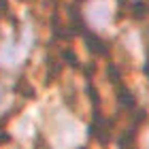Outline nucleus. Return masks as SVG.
Returning <instances> with one entry per match:
<instances>
[{
  "label": "nucleus",
  "instance_id": "obj_1",
  "mask_svg": "<svg viewBox=\"0 0 149 149\" xmlns=\"http://www.w3.org/2000/svg\"><path fill=\"white\" fill-rule=\"evenodd\" d=\"M83 38H85V43H87V47H90V51L94 53V56H100V58H102V56H109L111 45L107 43L102 36H98V34H94V32L85 30V32H83Z\"/></svg>",
  "mask_w": 149,
  "mask_h": 149
},
{
  "label": "nucleus",
  "instance_id": "obj_2",
  "mask_svg": "<svg viewBox=\"0 0 149 149\" xmlns=\"http://www.w3.org/2000/svg\"><path fill=\"white\" fill-rule=\"evenodd\" d=\"M136 124H132L128 130L119 136V141H117V145H119V149H136Z\"/></svg>",
  "mask_w": 149,
  "mask_h": 149
},
{
  "label": "nucleus",
  "instance_id": "obj_3",
  "mask_svg": "<svg viewBox=\"0 0 149 149\" xmlns=\"http://www.w3.org/2000/svg\"><path fill=\"white\" fill-rule=\"evenodd\" d=\"M92 17H94V22L96 24H104L107 19H109V11H107V4H96V9H94V13H92Z\"/></svg>",
  "mask_w": 149,
  "mask_h": 149
},
{
  "label": "nucleus",
  "instance_id": "obj_4",
  "mask_svg": "<svg viewBox=\"0 0 149 149\" xmlns=\"http://www.w3.org/2000/svg\"><path fill=\"white\" fill-rule=\"evenodd\" d=\"M77 2H83V0H77Z\"/></svg>",
  "mask_w": 149,
  "mask_h": 149
}]
</instances>
